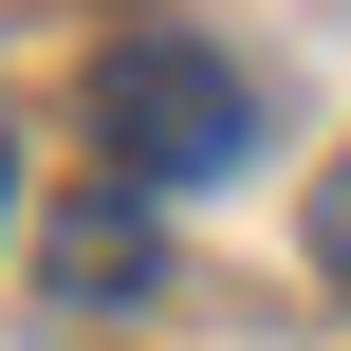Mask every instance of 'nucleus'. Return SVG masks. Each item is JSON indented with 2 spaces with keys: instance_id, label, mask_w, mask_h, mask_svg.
Masks as SVG:
<instances>
[{
  "instance_id": "obj_2",
  "label": "nucleus",
  "mask_w": 351,
  "mask_h": 351,
  "mask_svg": "<svg viewBox=\"0 0 351 351\" xmlns=\"http://www.w3.org/2000/svg\"><path fill=\"white\" fill-rule=\"evenodd\" d=\"M37 278H56L74 315H111V296H148V278H167V241H148V185H93V204H56V241H37Z\"/></svg>"
},
{
  "instance_id": "obj_4",
  "label": "nucleus",
  "mask_w": 351,
  "mask_h": 351,
  "mask_svg": "<svg viewBox=\"0 0 351 351\" xmlns=\"http://www.w3.org/2000/svg\"><path fill=\"white\" fill-rule=\"evenodd\" d=\"M0 204H19V167H0Z\"/></svg>"
},
{
  "instance_id": "obj_3",
  "label": "nucleus",
  "mask_w": 351,
  "mask_h": 351,
  "mask_svg": "<svg viewBox=\"0 0 351 351\" xmlns=\"http://www.w3.org/2000/svg\"><path fill=\"white\" fill-rule=\"evenodd\" d=\"M296 241H315V278H333V296H351V148H333V167H315V204H296Z\"/></svg>"
},
{
  "instance_id": "obj_1",
  "label": "nucleus",
  "mask_w": 351,
  "mask_h": 351,
  "mask_svg": "<svg viewBox=\"0 0 351 351\" xmlns=\"http://www.w3.org/2000/svg\"><path fill=\"white\" fill-rule=\"evenodd\" d=\"M93 130H111L130 185H222V167L259 148V93H241V56H204V37H111V56H93Z\"/></svg>"
}]
</instances>
